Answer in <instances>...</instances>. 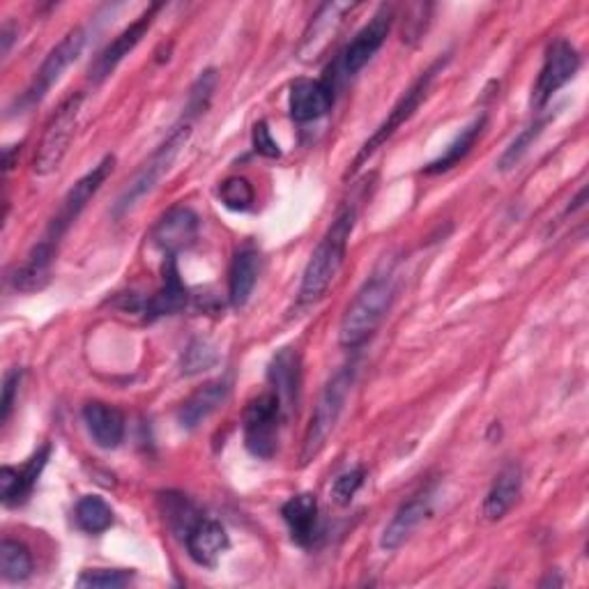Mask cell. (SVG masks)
I'll list each match as a JSON object with an SVG mask.
<instances>
[{
  "label": "cell",
  "mask_w": 589,
  "mask_h": 589,
  "mask_svg": "<svg viewBox=\"0 0 589 589\" xmlns=\"http://www.w3.org/2000/svg\"><path fill=\"white\" fill-rule=\"evenodd\" d=\"M447 60H449V58H440V60H436L427 72H421L419 79L412 81V86L401 94V100L395 104V109L389 111V116L385 118V122L376 129L373 137L362 146V150L357 152V157L352 159L350 173H357L359 169H362V163L369 161V159H371V157H373V154H376V152H378V150H380L391 137L397 134V129H401V127L415 116V111L419 109V104H421L423 100H427V94H429V90H431V83L436 81L438 72L445 68V62H447Z\"/></svg>",
  "instance_id": "cell-6"
},
{
  "label": "cell",
  "mask_w": 589,
  "mask_h": 589,
  "mask_svg": "<svg viewBox=\"0 0 589 589\" xmlns=\"http://www.w3.org/2000/svg\"><path fill=\"white\" fill-rule=\"evenodd\" d=\"M281 516L290 530L294 543L309 546L318 532V500L313 493L292 496L283 507Z\"/></svg>",
  "instance_id": "cell-24"
},
{
  "label": "cell",
  "mask_w": 589,
  "mask_h": 589,
  "mask_svg": "<svg viewBox=\"0 0 589 589\" xmlns=\"http://www.w3.org/2000/svg\"><path fill=\"white\" fill-rule=\"evenodd\" d=\"M187 298L189 294L180 279L176 256H169L167 263H163V283L146 305V316L148 320H154L161 316H173L187 307Z\"/></svg>",
  "instance_id": "cell-22"
},
{
  "label": "cell",
  "mask_w": 589,
  "mask_h": 589,
  "mask_svg": "<svg viewBox=\"0 0 589 589\" xmlns=\"http://www.w3.org/2000/svg\"><path fill=\"white\" fill-rule=\"evenodd\" d=\"M191 127H193V120L182 118L171 129L169 137L161 141V146L150 154V159L143 163V169L134 176V180L129 182L127 189L120 193V199H118L116 210H113L118 217L132 210L143 199V196H148L159 184V180L169 173L176 157L180 154V150L187 146V141L191 137Z\"/></svg>",
  "instance_id": "cell-4"
},
{
  "label": "cell",
  "mask_w": 589,
  "mask_h": 589,
  "mask_svg": "<svg viewBox=\"0 0 589 589\" xmlns=\"http://www.w3.org/2000/svg\"><path fill=\"white\" fill-rule=\"evenodd\" d=\"M391 23H395V8L380 6L371 21L357 32L352 42L339 56V70L343 77H355L359 70H365L371 58L382 49Z\"/></svg>",
  "instance_id": "cell-11"
},
{
  "label": "cell",
  "mask_w": 589,
  "mask_h": 589,
  "mask_svg": "<svg viewBox=\"0 0 589 589\" xmlns=\"http://www.w3.org/2000/svg\"><path fill=\"white\" fill-rule=\"evenodd\" d=\"M286 421L283 406L274 391H263V395L253 397L242 417V431L244 445L256 458H272L279 449V433L281 423Z\"/></svg>",
  "instance_id": "cell-7"
},
{
  "label": "cell",
  "mask_w": 589,
  "mask_h": 589,
  "mask_svg": "<svg viewBox=\"0 0 589 589\" xmlns=\"http://www.w3.org/2000/svg\"><path fill=\"white\" fill-rule=\"evenodd\" d=\"M77 522L88 535H102L113 526V509L97 496H86L77 505Z\"/></svg>",
  "instance_id": "cell-28"
},
{
  "label": "cell",
  "mask_w": 589,
  "mask_h": 589,
  "mask_svg": "<svg viewBox=\"0 0 589 589\" xmlns=\"http://www.w3.org/2000/svg\"><path fill=\"white\" fill-rule=\"evenodd\" d=\"M228 397H231V380L228 378H217L203 385L199 391H193L178 412L182 429L191 431L196 427H201L210 415H214L228 401Z\"/></svg>",
  "instance_id": "cell-19"
},
{
  "label": "cell",
  "mask_w": 589,
  "mask_h": 589,
  "mask_svg": "<svg viewBox=\"0 0 589 589\" xmlns=\"http://www.w3.org/2000/svg\"><path fill=\"white\" fill-rule=\"evenodd\" d=\"M546 122L548 120L543 118V120H537V122H532V124H528L526 129H522V132L511 141V146L505 150V154L500 157V161H498V169L500 171H509V169L518 167L520 159L528 154V150L532 148V143L541 137Z\"/></svg>",
  "instance_id": "cell-30"
},
{
  "label": "cell",
  "mask_w": 589,
  "mask_h": 589,
  "mask_svg": "<svg viewBox=\"0 0 589 589\" xmlns=\"http://www.w3.org/2000/svg\"><path fill=\"white\" fill-rule=\"evenodd\" d=\"M83 423L100 449H118L124 440V415L102 401H90L83 406Z\"/></svg>",
  "instance_id": "cell-20"
},
{
  "label": "cell",
  "mask_w": 589,
  "mask_h": 589,
  "mask_svg": "<svg viewBox=\"0 0 589 589\" xmlns=\"http://www.w3.org/2000/svg\"><path fill=\"white\" fill-rule=\"evenodd\" d=\"M81 107H83V94L74 92L56 109V113L47 122L36 159H32V171H36L38 176L47 178L53 171H58V167L62 163L64 154H68L72 139L77 134Z\"/></svg>",
  "instance_id": "cell-5"
},
{
  "label": "cell",
  "mask_w": 589,
  "mask_h": 589,
  "mask_svg": "<svg viewBox=\"0 0 589 589\" xmlns=\"http://www.w3.org/2000/svg\"><path fill=\"white\" fill-rule=\"evenodd\" d=\"M134 573L132 571H118V569H97V571H86L77 585L79 587H92V589H118L132 582Z\"/></svg>",
  "instance_id": "cell-34"
},
{
  "label": "cell",
  "mask_w": 589,
  "mask_h": 589,
  "mask_svg": "<svg viewBox=\"0 0 589 589\" xmlns=\"http://www.w3.org/2000/svg\"><path fill=\"white\" fill-rule=\"evenodd\" d=\"M56 249H58L56 242H51L49 238H42L36 247L30 249L28 258L23 260V266L12 272L10 277L12 286L21 292H32V290L44 288L51 277Z\"/></svg>",
  "instance_id": "cell-21"
},
{
  "label": "cell",
  "mask_w": 589,
  "mask_h": 589,
  "mask_svg": "<svg viewBox=\"0 0 589 589\" xmlns=\"http://www.w3.org/2000/svg\"><path fill=\"white\" fill-rule=\"evenodd\" d=\"M335 107V83L320 79H298L290 86L288 111L294 122H313Z\"/></svg>",
  "instance_id": "cell-14"
},
{
  "label": "cell",
  "mask_w": 589,
  "mask_h": 589,
  "mask_svg": "<svg viewBox=\"0 0 589 589\" xmlns=\"http://www.w3.org/2000/svg\"><path fill=\"white\" fill-rule=\"evenodd\" d=\"M355 217H357L355 208L341 210L339 217L332 221V226L327 228V233L318 242L316 251L311 253L305 277H302V286H300L302 305L318 302L322 294L330 290L337 274L341 272L346 253H348V240L352 236Z\"/></svg>",
  "instance_id": "cell-2"
},
{
  "label": "cell",
  "mask_w": 589,
  "mask_h": 589,
  "mask_svg": "<svg viewBox=\"0 0 589 589\" xmlns=\"http://www.w3.org/2000/svg\"><path fill=\"white\" fill-rule=\"evenodd\" d=\"M214 83H217V74L214 70H208L199 77V81L193 83L191 92H189V100H187V113L184 118L193 120L196 116L206 113V109L210 107V100H212V92H214Z\"/></svg>",
  "instance_id": "cell-33"
},
{
  "label": "cell",
  "mask_w": 589,
  "mask_h": 589,
  "mask_svg": "<svg viewBox=\"0 0 589 589\" xmlns=\"http://www.w3.org/2000/svg\"><path fill=\"white\" fill-rule=\"evenodd\" d=\"M395 292L397 288L391 272H376L348 305L339 325V343L350 350L365 346L382 325L391 302H395Z\"/></svg>",
  "instance_id": "cell-1"
},
{
  "label": "cell",
  "mask_w": 589,
  "mask_h": 589,
  "mask_svg": "<svg viewBox=\"0 0 589 589\" xmlns=\"http://www.w3.org/2000/svg\"><path fill=\"white\" fill-rule=\"evenodd\" d=\"M483 127H486V116L475 118L466 129H461V134H458L447 146V150L438 159H433L427 169H423V173H427V176H440V173H447L453 167H458V163H461L470 154V150L475 148L477 139L483 132Z\"/></svg>",
  "instance_id": "cell-26"
},
{
  "label": "cell",
  "mask_w": 589,
  "mask_h": 589,
  "mask_svg": "<svg viewBox=\"0 0 589 589\" xmlns=\"http://www.w3.org/2000/svg\"><path fill=\"white\" fill-rule=\"evenodd\" d=\"M352 382H355V369L352 367H343L341 371H337L330 378V382L325 385L322 395H320V399L316 403V410L311 415L305 442H302V456H300L302 466L311 463L313 458L322 451L325 442L330 440L332 431L337 429V423H339V417H341V412L346 408Z\"/></svg>",
  "instance_id": "cell-3"
},
{
  "label": "cell",
  "mask_w": 589,
  "mask_h": 589,
  "mask_svg": "<svg viewBox=\"0 0 589 589\" xmlns=\"http://www.w3.org/2000/svg\"><path fill=\"white\" fill-rule=\"evenodd\" d=\"M260 272V256L253 247H244L236 253L231 272H228V298L236 309H242L256 288Z\"/></svg>",
  "instance_id": "cell-25"
},
{
  "label": "cell",
  "mask_w": 589,
  "mask_h": 589,
  "mask_svg": "<svg viewBox=\"0 0 589 589\" xmlns=\"http://www.w3.org/2000/svg\"><path fill=\"white\" fill-rule=\"evenodd\" d=\"M21 376H23L21 369H12L6 376V382H3V401H0V423H8V419L12 415L14 397H17L19 385H21Z\"/></svg>",
  "instance_id": "cell-37"
},
{
  "label": "cell",
  "mask_w": 589,
  "mask_h": 589,
  "mask_svg": "<svg viewBox=\"0 0 589 589\" xmlns=\"http://www.w3.org/2000/svg\"><path fill=\"white\" fill-rule=\"evenodd\" d=\"M251 139H253V150H256L258 154H263V157H268V159H277V157H281V148H279V143L272 139V132H270L268 122H256Z\"/></svg>",
  "instance_id": "cell-36"
},
{
  "label": "cell",
  "mask_w": 589,
  "mask_h": 589,
  "mask_svg": "<svg viewBox=\"0 0 589 589\" xmlns=\"http://www.w3.org/2000/svg\"><path fill=\"white\" fill-rule=\"evenodd\" d=\"M268 378L272 382V391L279 397L286 417L298 408L300 385H302V359L300 352L292 348L279 350L268 369Z\"/></svg>",
  "instance_id": "cell-16"
},
{
  "label": "cell",
  "mask_w": 589,
  "mask_h": 589,
  "mask_svg": "<svg viewBox=\"0 0 589 589\" xmlns=\"http://www.w3.org/2000/svg\"><path fill=\"white\" fill-rule=\"evenodd\" d=\"M184 543L189 550V558L196 565L214 569L231 541H228V535L221 528V522L212 518H201L184 537Z\"/></svg>",
  "instance_id": "cell-18"
},
{
  "label": "cell",
  "mask_w": 589,
  "mask_h": 589,
  "mask_svg": "<svg viewBox=\"0 0 589 589\" xmlns=\"http://www.w3.org/2000/svg\"><path fill=\"white\" fill-rule=\"evenodd\" d=\"M113 163H116L113 157H104L92 171H88L68 193H64L60 210L56 212L44 238H49L56 244L60 242V238L68 233V228L79 219V214L92 201V196L102 189L107 178L113 173Z\"/></svg>",
  "instance_id": "cell-10"
},
{
  "label": "cell",
  "mask_w": 589,
  "mask_h": 589,
  "mask_svg": "<svg viewBox=\"0 0 589 589\" xmlns=\"http://www.w3.org/2000/svg\"><path fill=\"white\" fill-rule=\"evenodd\" d=\"M352 3H327L322 6L316 17L311 19L309 28L302 36V44L298 49V56L302 62H316L322 58V53L330 49V44L337 40L339 30L346 21V17L355 10Z\"/></svg>",
  "instance_id": "cell-12"
},
{
  "label": "cell",
  "mask_w": 589,
  "mask_h": 589,
  "mask_svg": "<svg viewBox=\"0 0 589 589\" xmlns=\"http://www.w3.org/2000/svg\"><path fill=\"white\" fill-rule=\"evenodd\" d=\"M219 199L228 210L247 212V210H251V206L256 201V191L247 178L236 176V178H228L221 182Z\"/></svg>",
  "instance_id": "cell-32"
},
{
  "label": "cell",
  "mask_w": 589,
  "mask_h": 589,
  "mask_svg": "<svg viewBox=\"0 0 589 589\" xmlns=\"http://www.w3.org/2000/svg\"><path fill=\"white\" fill-rule=\"evenodd\" d=\"M0 573L6 582H23L32 573L30 550L14 539H6L0 546Z\"/></svg>",
  "instance_id": "cell-27"
},
{
  "label": "cell",
  "mask_w": 589,
  "mask_h": 589,
  "mask_svg": "<svg viewBox=\"0 0 589 589\" xmlns=\"http://www.w3.org/2000/svg\"><path fill=\"white\" fill-rule=\"evenodd\" d=\"M157 10H159V8L152 6L146 14H141V17H139L132 26H129V28H124L111 44H107V47L100 51V56H97V58L92 60V64H90V81H92V83H102L104 79H109V77L116 72L118 64L139 47V42L146 38V32L150 30L152 14H154Z\"/></svg>",
  "instance_id": "cell-13"
},
{
  "label": "cell",
  "mask_w": 589,
  "mask_h": 589,
  "mask_svg": "<svg viewBox=\"0 0 589 589\" xmlns=\"http://www.w3.org/2000/svg\"><path fill=\"white\" fill-rule=\"evenodd\" d=\"M196 236H199V217L189 208H173L157 221L152 231L154 244L169 256H176L178 251L193 244Z\"/></svg>",
  "instance_id": "cell-17"
},
{
  "label": "cell",
  "mask_w": 589,
  "mask_h": 589,
  "mask_svg": "<svg viewBox=\"0 0 589 589\" xmlns=\"http://www.w3.org/2000/svg\"><path fill=\"white\" fill-rule=\"evenodd\" d=\"M578 70H580V53L576 51V47L565 38L552 40L546 49L541 72L532 90V107L543 109L552 100V94L565 88L576 77Z\"/></svg>",
  "instance_id": "cell-9"
},
{
  "label": "cell",
  "mask_w": 589,
  "mask_h": 589,
  "mask_svg": "<svg viewBox=\"0 0 589 589\" xmlns=\"http://www.w3.org/2000/svg\"><path fill=\"white\" fill-rule=\"evenodd\" d=\"M14 152H21V146L6 148V171H10L14 167Z\"/></svg>",
  "instance_id": "cell-40"
},
{
  "label": "cell",
  "mask_w": 589,
  "mask_h": 589,
  "mask_svg": "<svg viewBox=\"0 0 589 589\" xmlns=\"http://www.w3.org/2000/svg\"><path fill=\"white\" fill-rule=\"evenodd\" d=\"M217 362H219V352H217V348H214L212 343L203 341V339H193V341L187 346V350L182 352V362H180V367H182V373H187V376H196V373H203V371L217 367Z\"/></svg>",
  "instance_id": "cell-31"
},
{
  "label": "cell",
  "mask_w": 589,
  "mask_h": 589,
  "mask_svg": "<svg viewBox=\"0 0 589 589\" xmlns=\"http://www.w3.org/2000/svg\"><path fill=\"white\" fill-rule=\"evenodd\" d=\"M520 490H522V470L518 463H509L505 466L493 486H490V490L486 493V500H483V516L486 520H502L511 507L518 502L520 498Z\"/></svg>",
  "instance_id": "cell-23"
},
{
  "label": "cell",
  "mask_w": 589,
  "mask_h": 589,
  "mask_svg": "<svg viewBox=\"0 0 589 589\" xmlns=\"http://www.w3.org/2000/svg\"><path fill=\"white\" fill-rule=\"evenodd\" d=\"M431 507H433V493H431V490H421V493H417L408 502H403L397 509L395 518L387 522V528H385L382 539H380V546L385 550L401 548L410 539V535L421 526V522L429 518Z\"/></svg>",
  "instance_id": "cell-15"
},
{
  "label": "cell",
  "mask_w": 589,
  "mask_h": 589,
  "mask_svg": "<svg viewBox=\"0 0 589 589\" xmlns=\"http://www.w3.org/2000/svg\"><path fill=\"white\" fill-rule=\"evenodd\" d=\"M431 6H415V14L417 17H410V19H403V40L408 42H415L419 40L423 32H427V26H429V14H431Z\"/></svg>",
  "instance_id": "cell-38"
},
{
  "label": "cell",
  "mask_w": 589,
  "mask_h": 589,
  "mask_svg": "<svg viewBox=\"0 0 589 589\" xmlns=\"http://www.w3.org/2000/svg\"><path fill=\"white\" fill-rule=\"evenodd\" d=\"M0 40H3V56H8L10 49H12V40H14V28L10 23L3 26V32H0Z\"/></svg>",
  "instance_id": "cell-39"
},
{
  "label": "cell",
  "mask_w": 589,
  "mask_h": 589,
  "mask_svg": "<svg viewBox=\"0 0 589 589\" xmlns=\"http://www.w3.org/2000/svg\"><path fill=\"white\" fill-rule=\"evenodd\" d=\"M86 47V32L83 28H72L68 36H64L44 58L42 68L38 70L36 79H32L30 88L23 92L21 97V107H36L44 100V94L60 81V77L68 72V68L72 62H77V58L81 56Z\"/></svg>",
  "instance_id": "cell-8"
},
{
  "label": "cell",
  "mask_w": 589,
  "mask_h": 589,
  "mask_svg": "<svg viewBox=\"0 0 589 589\" xmlns=\"http://www.w3.org/2000/svg\"><path fill=\"white\" fill-rule=\"evenodd\" d=\"M365 479H367V472L365 468H355L350 472H343L341 477L335 479L332 483V498L337 505L346 507L352 502V498L357 496V490L365 486Z\"/></svg>",
  "instance_id": "cell-35"
},
{
  "label": "cell",
  "mask_w": 589,
  "mask_h": 589,
  "mask_svg": "<svg viewBox=\"0 0 589 589\" xmlns=\"http://www.w3.org/2000/svg\"><path fill=\"white\" fill-rule=\"evenodd\" d=\"M161 502H163V518H167L171 530L178 532L182 539L189 535V530L196 526V522L203 518L184 496L167 493L161 498Z\"/></svg>",
  "instance_id": "cell-29"
}]
</instances>
